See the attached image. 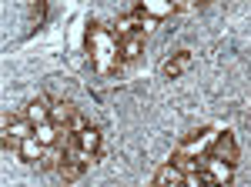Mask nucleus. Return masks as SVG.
Here are the masks:
<instances>
[{
	"label": "nucleus",
	"mask_w": 251,
	"mask_h": 187,
	"mask_svg": "<svg viewBox=\"0 0 251 187\" xmlns=\"http://www.w3.org/2000/svg\"><path fill=\"white\" fill-rule=\"evenodd\" d=\"M84 47H87V60L100 77H111L124 67V57H121V40H117L114 27L91 20L87 23V34H84Z\"/></svg>",
	"instance_id": "nucleus-1"
},
{
	"label": "nucleus",
	"mask_w": 251,
	"mask_h": 187,
	"mask_svg": "<svg viewBox=\"0 0 251 187\" xmlns=\"http://www.w3.org/2000/svg\"><path fill=\"white\" fill-rule=\"evenodd\" d=\"M64 147L71 150V154H77L80 161L97 164V157H100V150H104V137H100V131H97L94 124H87V127H80L77 134H71V137L64 140Z\"/></svg>",
	"instance_id": "nucleus-2"
},
{
	"label": "nucleus",
	"mask_w": 251,
	"mask_h": 187,
	"mask_svg": "<svg viewBox=\"0 0 251 187\" xmlns=\"http://www.w3.org/2000/svg\"><path fill=\"white\" fill-rule=\"evenodd\" d=\"M3 150L7 154H17L20 144L27 140V137H34V124L27 120V114L24 111H7L3 114Z\"/></svg>",
	"instance_id": "nucleus-3"
},
{
	"label": "nucleus",
	"mask_w": 251,
	"mask_h": 187,
	"mask_svg": "<svg viewBox=\"0 0 251 187\" xmlns=\"http://www.w3.org/2000/svg\"><path fill=\"white\" fill-rule=\"evenodd\" d=\"M191 64H194V54L188 47H181V50H174V54L161 64V77H164V80H177V77H184L191 70Z\"/></svg>",
	"instance_id": "nucleus-4"
},
{
	"label": "nucleus",
	"mask_w": 251,
	"mask_h": 187,
	"mask_svg": "<svg viewBox=\"0 0 251 187\" xmlns=\"http://www.w3.org/2000/svg\"><path fill=\"white\" fill-rule=\"evenodd\" d=\"M47 150H50V147H44L37 137H27V140L20 144L17 157L24 161V164H34V167H40V164H44V157H47Z\"/></svg>",
	"instance_id": "nucleus-5"
},
{
	"label": "nucleus",
	"mask_w": 251,
	"mask_h": 187,
	"mask_svg": "<svg viewBox=\"0 0 251 187\" xmlns=\"http://www.w3.org/2000/svg\"><path fill=\"white\" fill-rule=\"evenodd\" d=\"M144 14L151 20H164V17H171V14H177V3H154V0H144V3H137Z\"/></svg>",
	"instance_id": "nucleus-6"
}]
</instances>
